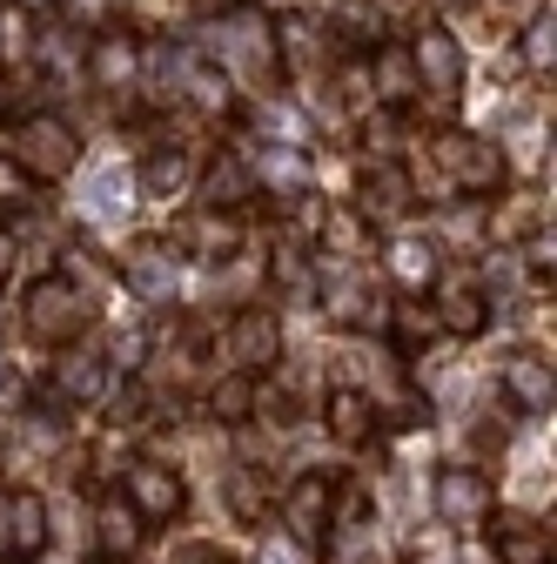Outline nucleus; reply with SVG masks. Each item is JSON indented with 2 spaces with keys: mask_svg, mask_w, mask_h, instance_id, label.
Segmentation results:
<instances>
[{
  "mask_svg": "<svg viewBox=\"0 0 557 564\" xmlns=\"http://www.w3.org/2000/svg\"><path fill=\"white\" fill-rule=\"evenodd\" d=\"M188 242H201L195 256H208V262H222V256H236V223L222 216V208H201V216L188 223Z\"/></svg>",
  "mask_w": 557,
  "mask_h": 564,
  "instance_id": "obj_26",
  "label": "nucleus"
},
{
  "mask_svg": "<svg viewBox=\"0 0 557 564\" xmlns=\"http://www.w3.org/2000/svg\"><path fill=\"white\" fill-rule=\"evenodd\" d=\"M524 67H531V75L550 88V67H557V21H550V8L524 28Z\"/></svg>",
  "mask_w": 557,
  "mask_h": 564,
  "instance_id": "obj_27",
  "label": "nucleus"
},
{
  "mask_svg": "<svg viewBox=\"0 0 557 564\" xmlns=\"http://www.w3.org/2000/svg\"><path fill=\"white\" fill-rule=\"evenodd\" d=\"M363 216L376 223V216H409V208H416V195H409V169L403 162H383V169H363Z\"/></svg>",
  "mask_w": 557,
  "mask_h": 564,
  "instance_id": "obj_17",
  "label": "nucleus"
},
{
  "mask_svg": "<svg viewBox=\"0 0 557 564\" xmlns=\"http://www.w3.org/2000/svg\"><path fill=\"white\" fill-rule=\"evenodd\" d=\"M182 175H188V155H182V149H155V155L142 162V188H149V195H162V202L182 188Z\"/></svg>",
  "mask_w": 557,
  "mask_h": 564,
  "instance_id": "obj_30",
  "label": "nucleus"
},
{
  "mask_svg": "<svg viewBox=\"0 0 557 564\" xmlns=\"http://www.w3.org/2000/svg\"><path fill=\"white\" fill-rule=\"evenodd\" d=\"M21 202H34V182L14 169V155H0V208H21Z\"/></svg>",
  "mask_w": 557,
  "mask_h": 564,
  "instance_id": "obj_31",
  "label": "nucleus"
},
{
  "mask_svg": "<svg viewBox=\"0 0 557 564\" xmlns=\"http://www.w3.org/2000/svg\"><path fill=\"white\" fill-rule=\"evenodd\" d=\"M8 262H14V236H8V229H0V269H8Z\"/></svg>",
  "mask_w": 557,
  "mask_h": 564,
  "instance_id": "obj_34",
  "label": "nucleus"
},
{
  "mask_svg": "<svg viewBox=\"0 0 557 564\" xmlns=\"http://www.w3.org/2000/svg\"><path fill=\"white\" fill-rule=\"evenodd\" d=\"M409 67H416V88L437 95V101H457L463 95V47L450 28H424L409 41Z\"/></svg>",
  "mask_w": 557,
  "mask_h": 564,
  "instance_id": "obj_4",
  "label": "nucleus"
},
{
  "mask_svg": "<svg viewBox=\"0 0 557 564\" xmlns=\"http://www.w3.org/2000/svg\"><path fill=\"white\" fill-rule=\"evenodd\" d=\"M8 8H34V0H8Z\"/></svg>",
  "mask_w": 557,
  "mask_h": 564,
  "instance_id": "obj_35",
  "label": "nucleus"
},
{
  "mask_svg": "<svg viewBox=\"0 0 557 564\" xmlns=\"http://www.w3.org/2000/svg\"><path fill=\"white\" fill-rule=\"evenodd\" d=\"M121 275H128V290L134 296H149V303H168L175 296V249L168 242H134L128 256H121Z\"/></svg>",
  "mask_w": 557,
  "mask_h": 564,
  "instance_id": "obj_14",
  "label": "nucleus"
},
{
  "mask_svg": "<svg viewBox=\"0 0 557 564\" xmlns=\"http://www.w3.org/2000/svg\"><path fill=\"white\" fill-rule=\"evenodd\" d=\"M329 498H336V477L329 470H303L290 484V498H283V518H290V538L296 544H316L329 531Z\"/></svg>",
  "mask_w": 557,
  "mask_h": 564,
  "instance_id": "obj_10",
  "label": "nucleus"
},
{
  "mask_svg": "<svg viewBox=\"0 0 557 564\" xmlns=\"http://www.w3.org/2000/svg\"><path fill=\"white\" fill-rule=\"evenodd\" d=\"M430 310H437V323H444L457 343H470V336L491 329V303H483V290H477L470 275H444V290H437Z\"/></svg>",
  "mask_w": 557,
  "mask_h": 564,
  "instance_id": "obj_13",
  "label": "nucleus"
},
{
  "mask_svg": "<svg viewBox=\"0 0 557 564\" xmlns=\"http://www.w3.org/2000/svg\"><path fill=\"white\" fill-rule=\"evenodd\" d=\"M255 188H275L283 202H296V195H309V162H303L296 149H275V155L255 169Z\"/></svg>",
  "mask_w": 557,
  "mask_h": 564,
  "instance_id": "obj_23",
  "label": "nucleus"
},
{
  "mask_svg": "<svg viewBox=\"0 0 557 564\" xmlns=\"http://www.w3.org/2000/svg\"><path fill=\"white\" fill-rule=\"evenodd\" d=\"M323 416H329V437L342 444V451H363L370 437H376V403L363 397V390H329V403H323Z\"/></svg>",
  "mask_w": 557,
  "mask_h": 564,
  "instance_id": "obj_16",
  "label": "nucleus"
},
{
  "mask_svg": "<svg viewBox=\"0 0 557 564\" xmlns=\"http://www.w3.org/2000/svg\"><path fill=\"white\" fill-rule=\"evenodd\" d=\"M95 544H101L108 564H134V557H142V544H149V518L134 511L128 498H108L95 511Z\"/></svg>",
  "mask_w": 557,
  "mask_h": 564,
  "instance_id": "obj_12",
  "label": "nucleus"
},
{
  "mask_svg": "<svg viewBox=\"0 0 557 564\" xmlns=\"http://www.w3.org/2000/svg\"><path fill=\"white\" fill-rule=\"evenodd\" d=\"M8 155L28 182H61L67 169L81 162V134L67 128L61 115H21L14 134H8Z\"/></svg>",
  "mask_w": 557,
  "mask_h": 564,
  "instance_id": "obj_1",
  "label": "nucleus"
},
{
  "mask_svg": "<svg viewBox=\"0 0 557 564\" xmlns=\"http://www.w3.org/2000/svg\"><path fill=\"white\" fill-rule=\"evenodd\" d=\"M108 383V357H95V349H75L67 343V357L54 364V390H61V403H81V397H95Z\"/></svg>",
  "mask_w": 557,
  "mask_h": 564,
  "instance_id": "obj_20",
  "label": "nucleus"
},
{
  "mask_svg": "<svg viewBox=\"0 0 557 564\" xmlns=\"http://www.w3.org/2000/svg\"><path fill=\"white\" fill-rule=\"evenodd\" d=\"M275 67H290V75H296V67H316L323 61V21L316 14H283V21H275Z\"/></svg>",
  "mask_w": 557,
  "mask_h": 564,
  "instance_id": "obj_18",
  "label": "nucleus"
},
{
  "mask_svg": "<svg viewBox=\"0 0 557 564\" xmlns=\"http://www.w3.org/2000/svg\"><path fill=\"white\" fill-rule=\"evenodd\" d=\"M504 397H511L517 410H550V397H557L550 357H531V349H517V357L504 364Z\"/></svg>",
  "mask_w": 557,
  "mask_h": 564,
  "instance_id": "obj_19",
  "label": "nucleus"
},
{
  "mask_svg": "<svg viewBox=\"0 0 557 564\" xmlns=\"http://www.w3.org/2000/svg\"><path fill=\"white\" fill-rule=\"evenodd\" d=\"M81 61H88V82H95L101 95H128L134 82H142V61H149V47L134 41L128 28H95Z\"/></svg>",
  "mask_w": 557,
  "mask_h": 564,
  "instance_id": "obj_3",
  "label": "nucleus"
},
{
  "mask_svg": "<svg viewBox=\"0 0 557 564\" xmlns=\"http://www.w3.org/2000/svg\"><path fill=\"white\" fill-rule=\"evenodd\" d=\"M201 208H222V216H236V208L249 202V195H262L255 188V162L242 155V149H222V155H208V169H201Z\"/></svg>",
  "mask_w": 557,
  "mask_h": 564,
  "instance_id": "obj_9",
  "label": "nucleus"
},
{
  "mask_svg": "<svg viewBox=\"0 0 557 564\" xmlns=\"http://www.w3.org/2000/svg\"><path fill=\"white\" fill-rule=\"evenodd\" d=\"M255 390H262L255 370H229L216 390H208V416H216V423H249L255 416Z\"/></svg>",
  "mask_w": 557,
  "mask_h": 564,
  "instance_id": "obj_21",
  "label": "nucleus"
},
{
  "mask_svg": "<svg viewBox=\"0 0 557 564\" xmlns=\"http://www.w3.org/2000/svg\"><path fill=\"white\" fill-rule=\"evenodd\" d=\"M390 275L403 290H424V282H437V249L430 242H390Z\"/></svg>",
  "mask_w": 557,
  "mask_h": 564,
  "instance_id": "obj_25",
  "label": "nucleus"
},
{
  "mask_svg": "<svg viewBox=\"0 0 557 564\" xmlns=\"http://www.w3.org/2000/svg\"><path fill=\"white\" fill-rule=\"evenodd\" d=\"M323 242L342 249V256H363V249H370V216H363V208H329Z\"/></svg>",
  "mask_w": 557,
  "mask_h": 564,
  "instance_id": "obj_28",
  "label": "nucleus"
},
{
  "mask_svg": "<svg viewBox=\"0 0 557 564\" xmlns=\"http://www.w3.org/2000/svg\"><path fill=\"white\" fill-rule=\"evenodd\" d=\"M437 155H444V169H450V182L463 195H491L504 182V155L491 141H477V134H437Z\"/></svg>",
  "mask_w": 557,
  "mask_h": 564,
  "instance_id": "obj_7",
  "label": "nucleus"
},
{
  "mask_svg": "<svg viewBox=\"0 0 557 564\" xmlns=\"http://www.w3.org/2000/svg\"><path fill=\"white\" fill-rule=\"evenodd\" d=\"M416 564H457V551H450V531H416Z\"/></svg>",
  "mask_w": 557,
  "mask_h": 564,
  "instance_id": "obj_32",
  "label": "nucleus"
},
{
  "mask_svg": "<svg viewBox=\"0 0 557 564\" xmlns=\"http://www.w3.org/2000/svg\"><path fill=\"white\" fill-rule=\"evenodd\" d=\"M229 349H236V364H242V370L262 377L275 357H283V323H275V310H262V303L236 310V323H229Z\"/></svg>",
  "mask_w": 557,
  "mask_h": 564,
  "instance_id": "obj_11",
  "label": "nucleus"
},
{
  "mask_svg": "<svg viewBox=\"0 0 557 564\" xmlns=\"http://www.w3.org/2000/svg\"><path fill=\"white\" fill-rule=\"evenodd\" d=\"M370 82H376V101L383 108H409L416 95V67H409V41H376V54H370Z\"/></svg>",
  "mask_w": 557,
  "mask_h": 564,
  "instance_id": "obj_15",
  "label": "nucleus"
},
{
  "mask_svg": "<svg viewBox=\"0 0 557 564\" xmlns=\"http://www.w3.org/2000/svg\"><path fill=\"white\" fill-rule=\"evenodd\" d=\"M21 316H28V329H34L41 343H81L88 323H95L88 296H81L67 275H41L34 290H28V303H21Z\"/></svg>",
  "mask_w": 557,
  "mask_h": 564,
  "instance_id": "obj_2",
  "label": "nucleus"
},
{
  "mask_svg": "<svg viewBox=\"0 0 557 564\" xmlns=\"http://www.w3.org/2000/svg\"><path fill=\"white\" fill-rule=\"evenodd\" d=\"M34 21H28V8H0V61L8 67H21V61H34Z\"/></svg>",
  "mask_w": 557,
  "mask_h": 564,
  "instance_id": "obj_29",
  "label": "nucleus"
},
{
  "mask_svg": "<svg viewBox=\"0 0 557 564\" xmlns=\"http://www.w3.org/2000/svg\"><path fill=\"white\" fill-rule=\"evenodd\" d=\"M188 101L201 115H236V82H229V67H188Z\"/></svg>",
  "mask_w": 557,
  "mask_h": 564,
  "instance_id": "obj_22",
  "label": "nucleus"
},
{
  "mask_svg": "<svg viewBox=\"0 0 557 564\" xmlns=\"http://www.w3.org/2000/svg\"><path fill=\"white\" fill-rule=\"evenodd\" d=\"M255 564H303V557H296V538H262Z\"/></svg>",
  "mask_w": 557,
  "mask_h": 564,
  "instance_id": "obj_33",
  "label": "nucleus"
},
{
  "mask_svg": "<svg viewBox=\"0 0 557 564\" xmlns=\"http://www.w3.org/2000/svg\"><path fill=\"white\" fill-rule=\"evenodd\" d=\"M121 498L142 511L149 524H168V518H182L188 490H182V477H175L168 464H128V470H121Z\"/></svg>",
  "mask_w": 557,
  "mask_h": 564,
  "instance_id": "obj_6",
  "label": "nucleus"
},
{
  "mask_svg": "<svg viewBox=\"0 0 557 564\" xmlns=\"http://www.w3.org/2000/svg\"><path fill=\"white\" fill-rule=\"evenodd\" d=\"M430 498H437V518L444 524H483L491 518V477L483 470H470V464H450V470H437V484H430Z\"/></svg>",
  "mask_w": 557,
  "mask_h": 564,
  "instance_id": "obj_8",
  "label": "nucleus"
},
{
  "mask_svg": "<svg viewBox=\"0 0 557 564\" xmlns=\"http://www.w3.org/2000/svg\"><path fill=\"white\" fill-rule=\"evenodd\" d=\"M498 564H550L544 524H498Z\"/></svg>",
  "mask_w": 557,
  "mask_h": 564,
  "instance_id": "obj_24",
  "label": "nucleus"
},
{
  "mask_svg": "<svg viewBox=\"0 0 557 564\" xmlns=\"http://www.w3.org/2000/svg\"><path fill=\"white\" fill-rule=\"evenodd\" d=\"M47 551V505L34 490H8L0 498V564H34Z\"/></svg>",
  "mask_w": 557,
  "mask_h": 564,
  "instance_id": "obj_5",
  "label": "nucleus"
}]
</instances>
